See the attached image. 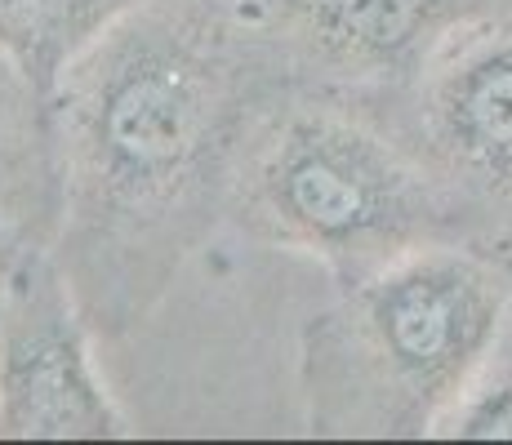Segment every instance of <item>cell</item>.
Masks as SVG:
<instances>
[{"label":"cell","mask_w":512,"mask_h":445,"mask_svg":"<svg viewBox=\"0 0 512 445\" xmlns=\"http://www.w3.org/2000/svg\"><path fill=\"white\" fill-rule=\"evenodd\" d=\"M125 432L76 316L72 281L32 254L0 285V437L107 441Z\"/></svg>","instance_id":"obj_4"},{"label":"cell","mask_w":512,"mask_h":445,"mask_svg":"<svg viewBox=\"0 0 512 445\" xmlns=\"http://www.w3.org/2000/svg\"><path fill=\"white\" fill-rule=\"evenodd\" d=\"M250 49L219 0H147L54 98L63 241L107 303L156 290L232 187L245 152Z\"/></svg>","instance_id":"obj_1"},{"label":"cell","mask_w":512,"mask_h":445,"mask_svg":"<svg viewBox=\"0 0 512 445\" xmlns=\"http://www.w3.org/2000/svg\"><path fill=\"white\" fill-rule=\"evenodd\" d=\"M147 0H0V63L54 107L67 72Z\"/></svg>","instance_id":"obj_7"},{"label":"cell","mask_w":512,"mask_h":445,"mask_svg":"<svg viewBox=\"0 0 512 445\" xmlns=\"http://www.w3.org/2000/svg\"><path fill=\"white\" fill-rule=\"evenodd\" d=\"M49 107L23 76L0 63V223L18 219L27 201H36V183L45 178L41 116Z\"/></svg>","instance_id":"obj_8"},{"label":"cell","mask_w":512,"mask_h":445,"mask_svg":"<svg viewBox=\"0 0 512 445\" xmlns=\"http://www.w3.org/2000/svg\"><path fill=\"white\" fill-rule=\"evenodd\" d=\"M232 201L254 236L357 281L428 232L423 174L366 121L334 107L277 116L241 152Z\"/></svg>","instance_id":"obj_3"},{"label":"cell","mask_w":512,"mask_h":445,"mask_svg":"<svg viewBox=\"0 0 512 445\" xmlns=\"http://www.w3.org/2000/svg\"><path fill=\"white\" fill-rule=\"evenodd\" d=\"M446 437L464 441H512V379L477 383L441 423Z\"/></svg>","instance_id":"obj_9"},{"label":"cell","mask_w":512,"mask_h":445,"mask_svg":"<svg viewBox=\"0 0 512 445\" xmlns=\"http://www.w3.org/2000/svg\"><path fill=\"white\" fill-rule=\"evenodd\" d=\"M504 312V272L468 250L415 245L361 276L317 330L308 365L317 388L366 383L370 432H432L477 388Z\"/></svg>","instance_id":"obj_2"},{"label":"cell","mask_w":512,"mask_h":445,"mask_svg":"<svg viewBox=\"0 0 512 445\" xmlns=\"http://www.w3.org/2000/svg\"><path fill=\"white\" fill-rule=\"evenodd\" d=\"M299 58L343 81L423 72L455 36L486 23L490 0H259Z\"/></svg>","instance_id":"obj_5"},{"label":"cell","mask_w":512,"mask_h":445,"mask_svg":"<svg viewBox=\"0 0 512 445\" xmlns=\"http://www.w3.org/2000/svg\"><path fill=\"white\" fill-rule=\"evenodd\" d=\"M419 130L450 178L512 201V23L468 27L423 67Z\"/></svg>","instance_id":"obj_6"}]
</instances>
